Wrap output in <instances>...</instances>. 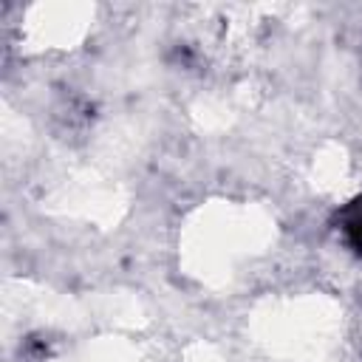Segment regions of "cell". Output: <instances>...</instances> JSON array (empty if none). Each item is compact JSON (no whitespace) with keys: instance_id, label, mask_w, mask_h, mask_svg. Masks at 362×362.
<instances>
[{"instance_id":"1","label":"cell","mask_w":362,"mask_h":362,"mask_svg":"<svg viewBox=\"0 0 362 362\" xmlns=\"http://www.w3.org/2000/svg\"><path fill=\"white\" fill-rule=\"evenodd\" d=\"M342 232L348 238V243L362 255V206H351L342 212Z\"/></svg>"}]
</instances>
